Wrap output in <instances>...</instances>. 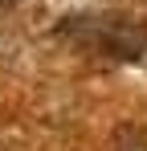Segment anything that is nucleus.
Listing matches in <instances>:
<instances>
[{
    "label": "nucleus",
    "mask_w": 147,
    "mask_h": 151,
    "mask_svg": "<svg viewBox=\"0 0 147 151\" xmlns=\"http://www.w3.org/2000/svg\"><path fill=\"white\" fill-rule=\"evenodd\" d=\"M8 4H21V0H0V8H8Z\"/></svg>",
    "instance_id": "f257e3e1"
}]
</instances>
